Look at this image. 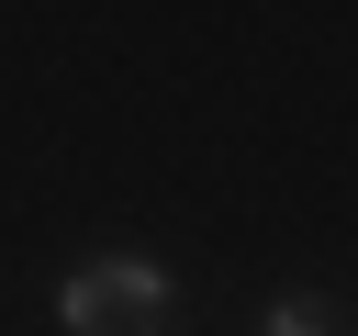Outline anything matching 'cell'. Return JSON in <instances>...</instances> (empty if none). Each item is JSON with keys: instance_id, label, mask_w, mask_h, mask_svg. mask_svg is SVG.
I'll use <instances>...</instances> for the list:
<instances>
[{"instance_id": "2", "label": "cell", "mask_w": 358, "mask_h": 336, "mask_svg": "<svg viewBox=\"0 0 358 336\" xmlns=\"http://www.w3.org/2000/svg\"><path fill=\"white\" fill-rule=\"evenodd\" d=\"M56 325H67V336H112V314H101V291H90L78 269L56 280Z\"/></svg>"}, {"instance_id": "1", "label": "cell", "mask_w": 358, "mask_h": 336, "mask_svg": "<svg viewBox=\"0 0 358 336\" xmlns=\"http://www.w3.org/2000/svg\"><path fill=\"white\" fill-rule=\"evenodd\" d=\"M78 280L101 291V314H112V325H157V314H168V291H179L157 258H90Z\"/></svg>"}, {"instance_id": "3", "label": "cell", "mask_w": 358, "mask_h": 336, "mask_svg": "<svg viewBox=\"0 0 358 336\" xmlns=\"http://www.w3.org/2000/svg\"><path fill=\"white\" fill-rule=\"evenodd\" d=\"M257 336H336V325H324V302H313V291H280V302L257 314Z\"/></svg>"}]
</instances>
